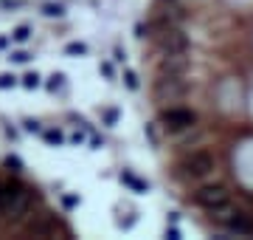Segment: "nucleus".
Here are the masks:
<instances>
[{"label": "nucleus", "mask_w": 253, "mask_h": 240, "mask_svg": "<svg viewBox=\"0 0 253 240\" xmlns=\"http://www.w3.org/2000/svg\"><path fill=\"white\" fill-rule=\"evenodd\" d=\"M152 43L161 54H186V51H189V37H186V31L177 28V26L163 28Z\"/></svg>", "instance_id": "39448f33"}, {"label": "nucleus", "mask_w": 253, "mask_h": 240, "mask_svg": "<svg viewBox=\"0 0 253 240\" xmlns=\"http://www.w3.org/2000/svg\"><path fill=\"white\" fill-rule=\"evenodd\" d=\"M217 170V158L208 147H197V150H186L183 156H177L169 167V176L177 184H200L206 181L211 173Z\"/></svg>", "instance_id": "f257e3e1"}, {"label": "nucleus", "mask_w": 253, "mask_h": 240, "mask_svg": "<svg viewBox=\"0 0 253 240\" xmlns=\"http://www.w3.org/2000/svg\"><path fill=\"white\" fill-rule=\"evenodd\" d=\"M189 203L197 206L200 212H206L208 218H217L231 206V192L222 181H211V184H194V189L189 192Z\"/></svg>", "instance_id": "f03ea898"}, {"label": "nucleus", "mask_w": 253, "mask_h": 240, "mask_svg": "<svg viewBox=\"0 0 253 240\" xmlns=\"http://www.w3.org/2000/svg\"><path fill=\"white\" fill-rule=\"evenodd\" d=\"M189 60L183 54H161L158 60V76H186Z\"/></svg>", "instance_id": "423d86ee"}, {"label": "nucleus", "mask_w": 253, "mask_h": 240, "mask_svg": "<svg viewBox=\"0 0 253 240\" xmlns=\"http://www.w3.org/2000/svg\"><path fill=\"white\" fill-rule=\"evenodd\" d=\"M158 124H161L163 133L169 136H180V133H189L200 124V113L194 108H186V105H169V108H161L158 111Z\"/></svg>", "instance_id": "7ed1b4c3"}, {"label": "nucleus", "mask_w": 253, "mask_h": 240, "mask_svg": "<svg viewBox=\"0 0 253 240\" xmlns=\"http://www.w3.org/2000/svg\"><path fill=\"white\" fill-rule=\"evenodd\" d=\"M189 93V85L183 76H155L152 82V99L155 102H177Z\"/></svg>", "instance_id": "20e7f679"}]
</instances>
